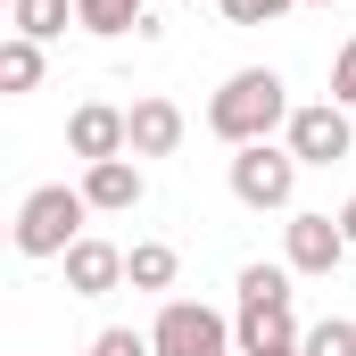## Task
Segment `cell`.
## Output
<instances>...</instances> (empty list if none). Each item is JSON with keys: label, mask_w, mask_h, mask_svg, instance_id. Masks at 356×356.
I'll return each mask as SVG.
<instances>
[{"label": "cell", "mask_w": 356, "mask_h": 356, "mask_svg": "<svg viewBox=\"0 0 356 356\" xmlns=\"http://www.w3.org/2000/svg\"><path fill=\"white\" fill-rule=\"evenodd\" d=\"M282 124H290V83H282L273 67H241V75H224V91L207 99V133H216L224 149L273 141Z\"/></svg>", "instance_id": "cell-1"}, {"label": "cell", "mask_w": 356, "mask_h": 356, "mask_svg": "<svg viewBox=\"0 0 356 356\" xmlns=\"http://www.w3.org/2000/svg\"><path fill=\"white\" fill-rule=\"evenodd\" d=\"M83 216H91V199H83V182L67 191V182H42V191H25V207H17V257H67L75 241H83Z\"/></svg>", "instance_id": "cell-2"}, {"label": "cell", "mask_w": 356, "mask_h": 356, "mask_svg": "<svg viewBox=\"0 0 356 356\" xmlns=\"http://www.w3.org/2000/svg\"><path fill=\"white\" fill-rule=\"evenodd\" d=\"M149 348H158V356H241V340H232V323H224L216 307L166 298L158 323H149Z\"/></svg>", "instance_id": "cell-3"}, {"label": "cell", "mask_w": 356, "mask_h": 356, "mask_svg": "<svg viewBox=\"0 0 356 356\" xmlns=\"http://www.w3.org/2000/svg\"><path fill=\"white\" fill-rule=\"evenodd\" d=\"M282 149H290L298 166H340V158L356 149V108H340V99H307V108H290Z\"/></svg>", "instance_id": "cell-4"}, {"label": "cell", "mask_w": 356, "mask_h": 356, "mask_svg": "<svg viewBox=\"0 0 356 356\" xmlns=\"http://www.w3.org/2000/svg\"><path fill=\"white\" fill-rule=\"evenodd\" d=\"M232 199L241 207H290L298 199V158L282 149V141H249V149H232Z\"/></svg>", "instance_id": "cell-5"}, {"label": "cell", "mask_w": 356, "mask_h": 356, "mask_svg": "<svg viewBox=\"0 0 356 356\" xmlns=\"http://www.w3.org/2000/svg\"><path fill=\"white\" fill-rule=\"evenodd\" d=\"M348 257V232H340V216H315V207H298L290 224H282V266L290 273H340Z\"/></svg>", "instance_id": "cell-6"}, {"label": "cell", "mask_w": 356, "mask_h": 356, "mask_svg": "<svg viewBox=\"0 0 356 356\" xmlns=\"http://www.w3.org/2000/svg\"><path fill=\"white\" fill-rule=\"evenodd\" d=\"M67 149L99 166V158H133V108H108V99H83L67 116Z\"/></svg>", "instance_id": "cell-7"}, {"label": "cell", "mask_w": 356, "mask_h": 356, "mask_svg": "<svg viewBox=\"0 0 356 356\" xmlns=\"http://www.w3.org/2000/svg\"><path fill=\"white\" fill-rule=\"evenodd\" d=\"M141 158H99V166H83V199H91V216H133L141 207Z\"/></svg>", "instance_id": "cell-8"}, {"label": "cell", "mask_w": 356, "mask_h": 356, "mask_svg": "<svg viewBox=\"0 0 356 356\" xmlns=\"http://www.w3.org/2000/svg\"><path fill=\"white\" fill-rule=\"evenodd\" d=\"M58 266H67V290H75V298H108V290L124 282V249H116V241H91V232H83V241H75Z\"/></svg>", "instance_id": "cell-9"}, {"label": "cell", "mask_w": 356, "mask_h": 356, "mask_svg": "<svg viewBox=\"0 0 356 356\" xmlns=\"http://www.w3.org/2000/svg\"><path fill=\"white\" fill-rule=\"evenodd\" d=\"M182 108L166 99V91H149V99H133V158H175L182 149Z\"/></svg>", "instance_id": "cell-10"}, {"label": "cell", "mask_w": 356, "mask_h": 356, "mask_svg": "<svg viewBox=\"0 0 356 356\" xmlns=\"http://www.w3.org/2000/svg\"><path fill=\"white\" fill-rule=\"evenodd\" d=\"M241 356H307V332L290 323V307H266V315H241L232 323Z\"/></svg>", "instance_id": "cell-11"}, {"label": "cell", "mask_w": 356, "mask_h": 356, "mask_svg": "<svg viewBox=\"0 0 356 356\" xmlns=\"http://www.w3.org/2000/svg\"><path fill=\"white\" fill-rule=\"evenodd\" d=\"M75 25H83V33H99V42L141 33V25H149V0H75Z\"/></svg>", "instance_id": "cell-12"}, {"label": "cell", "mask_w": 356, "mask_h": 356, "mask_svg": "<svg viewBox=\"0 0 356 356\" xmlns=\"http://www.w3.org/2000/svg\"><path fill=\"white\" fill-rule=\"evenodd\" d=\"M175 273H182V257L166 241H133V249H124V282H133V290H175Z\"/></svg>", "instance_id": "cell-13"}, {"label": "cell", "mask_w": 356, "mask_h": 356, "mask_svg": "<svg viewBox=\"0 0 356 356\" xmlns=\"http://www.w3.org/2000/svg\"><path fill=\"white\" fill-rule=\"evenodd\" d=\"M8 25H17L25 42H58V33L75 25V0H8Z\"/></svg>", "instance_id": "cell-14"}, {"label": "cell", "mask_w": 356, "mask_h": 356, "mask_svg": "<svg viewBox=\"0 0 356 356\" xmlns=\"http://www.w3.org/2000/svg\"><path fill=\"white\" fill-rule=\"evenodd\" d=\"M33 83H42V42L8 33V42H0V91H8V99H25Z\"/></svg>", "instance_id": "cell-15"}, {"label": "cell", "mask_w": 356, "mask_h": 356, "mask_svg": "<svg viewBox=\"0 0 356 356\" xmlns=\"http://www.w3.org/2000/svg\"><path fill=\"white\" fill-rule=\"evenodd\" d=\"M290 307V266H241V315Z\"/></svg>", "instance_id": "cell-16"}, {"label": "cell", "mask_w": 356, "mask_h": 356, "mask_svg": "<svg viewBox=\"0 0 356 356\" xmlns=\"http://www.w3.org/2000/svg\"><path fill=\"white\" fill-rule=\"evenodd\" d=\"M307 356H356V323L348 315H323V323L307 332Z\"/></svg>", "instance_id": "cell-17"}, {"label": "cell", "mask_w": 356, "mask_h": 356, "mask_svg": "<svg viewBox=\"0 0 356 356\" xmlns=\"http://www.w3.org/2000/svg\"><path fill=\"white\" fill-rule=\"evenodd\" d=\"M224 8V25H273V17H290L298 0H216Z\"/></svg>", "instance_id": "cell-18"}, {"label": "cell", "mask_w": 356, "mask_h": 356, "mask_svg": "<svg viewBox=\"0 0 356 356\" xmlns=\"http://www.w3.org/2000/svg\"><path fill=\"white\" fill-rule=\"evenodd\" d=\"M91 356H158V348H149V332H124V323H108V332L91 340Z\"/></svg>", "instance_id": "cell-19"}, {"label": "cell", "mask_w": 356, "mask_h": 356, "mask_svg": "<svg viewBox=\"0 0 356 356\" xmlns=\"http://www.w3.org/2000/svg\"><path fill=\"white\" fill-rule=\"evenodd\" d=\"M332 99H340V108H356V33L340 42V58H332Z\"/></svg>", "instance_id": "cell-20"}, {"label": "cell", "mask_w": 356, "mask_h": 356, "mask_svg": "<svg viewBox=\"0 0 356 356\" xmlns=\"http://www.w3.org/2000/svg\"><path fill=\"white\" fill-rule=\"evenodd\" d=\"M340 232H348V249H356V191H348V207H340Z\"/></svg>", "instance_id": "cell-21"}, {"label": "cell", "mask_w": 356, "mask_h": 356, "mask_svg": "<svg viewBox=\"0 0 356 356\" xmlns=\"http://www.w3.org/2000/svg\"><path fill=\"white\" fill-rule=\"evenodd\" d=\"M83 356H91V348H83Z\"/></svg>", "instance_id": "cell-22"}]
</instances>
